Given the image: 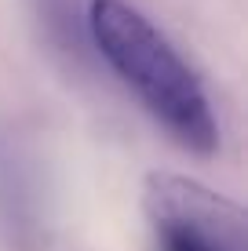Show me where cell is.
<instances>
[{
  "mask_svg": "<svg viewBox=\"0 0 248 251\" xmlns=\"http://www.w3.org/2000/svg\"><path fill=\"white\" fill-rule=\"evenodd\" d=\"M142 215L157 251H248L245 207L179 171L146 175Z\"/></svg>",
  "mask_w": 248,
  "mask_h": 251,
  "instance_id": "2",
  "label": "cell"
},
{
  "mask_svg": "<svg viewBox=\"0 0 248 251\" xmlns=\"http://www.w3.org/2000/svg\"><path fill=\"white\" fill-rule=\"evenodd\" d=\"M88 29L99 55L183 150L197 157L219 150V124L204 84L139 7L128 0H91Z\"/></svg>",
  "mask_w": 248,
  "mask_h": 251,
  "instance_id": "1",
  "label": "cell"
}]
</instances>
